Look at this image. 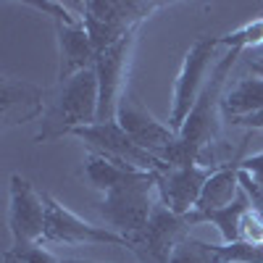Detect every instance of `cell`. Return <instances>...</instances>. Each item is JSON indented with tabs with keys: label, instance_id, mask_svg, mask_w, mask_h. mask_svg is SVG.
Returning <instances> with one entry per match:
<instances>
[{
	"label": "cell",
	"instance_id": "cell-1",
	"mask_svg": "<svg viewBox=\"0 0 263 263\" xmlns=\"http://www.w3.org/2000/svg\"><path fill=\"white\" fill-rule=\"evenodd\" d=\"M239 55H242L239 48H227V53L216 61V66L211 69V77L205 79L200 98L192 105L184 126L177 132V142L166 150L163 163H168V166L197 163L205 150L221 142V119H224L221 100H224L232 66Z\"/></svg>",
	"mask_w": 263,
	"mask_h": 263
},
{
	"label": "cell",
	"instance_id": "cell-2",
	"mask_svg": "<svg viewBox=\"0 0 263 263\" xmlns=\"http://www.w3.org/2000/svg\"><path fill=\"white\" fill-rule=\"evenodd\" d=\"M98 74L95 66L74 74L71 79L58 82V87L48 95L45 116L40 121L37 142H53L58 137L74 135V129L98 124Z\"/></svg>",
	"mask_w": 263,
	"mask_h": 263
},
{
	"label": "cell",
	"instance_id": "cell-3",
	"mask_svg": "<svg viewBox=\"0 0 263 263\" xmlns=\"http://www.w3.org/2000/svg\"><path fill=\"white\" fill-rule=\"evenodd\" d=\"M156 205H158V174L145 171L132 182L103 192L98 213L108 229L129 239L147 227Z\"/></svg>",
	"mask_w": 263,
	"mask_h": 263
},
{
	"label": "cell",
	"instance_id": "cell-4",
	"mask_svg": "<svg viewBox=\"0 0 263 263\" xmlns=\"http://www.w3.org/2000/svg\"><path fill=\"white\" fill-rule=\"evenodd\" d=\"M74 137L82 140L90 153L108 158L111 163H116L121 168L153 171V174H161V171L168 168V163H163L161 158H156L153 153H147L145 147H140L135 140H132L126 132L121 129L119 121L79 126V129H74Z\"/></svg>",
	"mask_w": 263,
	"mask_h": 263
},
{
	"label": "cell",
	"instance_id": "cell-5",
	"mask_svg": "<svg viewBox=\"0 0 263 263\" xmlns=\"http://www.w3.org/2000/svg\"><path fill=\"white\" fill-rule=\"evenodd\" d=\"M218 45V37H200L195 40L184 61H182V69L177 74V82H174V95H171V114H168V126L174 132H179L192 111V105L200 98L203 87H205V74L211 69V58L216 53Z\"/></svg>",
	"mask_w": 263,
	"mask_h": 263
},
{
	"label": "cell",
	"instance_id": "cell-6",
	"mask_svg": "<svg viewBox=\"0 0 263 263\" xmlns=\"http://www.w3.org/2000/svg\"><path fill=\"white\" fill-rule=\"evenodd\" d=\"M190 218L168 211L161 200L153 211L147 227L129 237V250L137 255L140 263H168L171 253L184 237H190Z\"/></svg>",
	"mask_w": 263,
	"mask_h": 263
},
{
	"label": "cell",
	"instance_id": "cell-7",
	"mask_svg": "<svg viewBox=\"0 0 263 263\" xmlns=\"http://www.w3.org/2000/svg\"><path fill=\"white\" fill-rule=\"evenodd\" d=\"M45 218H48L45 192H37L34 184L27 177H21V174H11L8 221H11V234H13V248L42 245Z\"/></svg>",
	"mask_w": 263,
	"mask_h": 263
},
{
	"label": "cell",
	"instance_id": "cell-8",
	"mask_svg": "<svg viewBox=\"0 0 263 263\" xmlns=\"http://www.w3.org/2000/svg\"><path fill=\"white\" fill-rule=\"evenodd\" d=\"M45 205H48V218H45V237L42 242H58V245H119L129 250V239L111 232L108 227H98L79 218L66 205H61L53 195L45 192Z\"/></svg>",
	"mask_w": 263,
	"mask_h": 263
},
{
	"label": "cell",
	"instance_id": "cell-9",
	"mask_svg": "<svg viewBox=\"0 0 263 263\" xmlns=\"http://www.w3.org/2000/svg\"><path fill=\"white\" fill-rule=\"evenodd\" d=\"M135 40H137V32H132L124 40H119L116 45L98 53V58H95V74H98V90H100L98 124L116 121L119 100L126 92L124 90V74H126L129 53H132V48H135Z\"/></svg>",
	"mask_w": 263,
	"mask_h": 263
},
{
	"label": "cell",
	"instance_id": "cell-10",
	"mask_svg": "<svg viewBox=\"0 0 263 263\" xmlns=\"http://www.w3.org/2000/svg\"><path fill=\"white\" fill-rule=\"evenodd\" d=\"M116 121L140 147H145L147 153H153V156L161 158V161L166 156V150L177 142V132L168 124L158 121L135 95H129V92H124L121 100H119Z\"/></svg>",
	"mask_w": 263,
	"mask_h": 263
},
{
	"label": "cell",
	"instance_id": "cell-11",
	"mask_svg": "<svg viewBox=\"0 0 263 263\" xmlns=\"http://www.w3.org/2000/svg\"><path fill=\"white\" fill-rule=\"evenodd\" d=\"M213 171L216 168H208L203 163L168 166L166 171L158 174V200L179 216L192 213Z\"/></svg>",
	"mask_w": 263,
	"mask_h": 263
},
{
	"label": "cell",
	"instance_id": "cell-12",
	"mask_svg": "<svg viewBox=\"0 0 263 263\" xmlns=\"http://www.w3.org/2000/svg\"><path fill=\"white\" fill-rule=\"evenodd\" d=\"M45 108H48V92L40 84L16 77L0 79V119H3L6 129L27 124L37 116H45Z\"/></svg>",
	"mask_w": 263,
	"mask_h": 263
},
{
	"label": "cell",
	"instance_id": "cell-13",
	"mask_svg": "<svg viewBox=\"0 0 263 263\" xmlns=\"http://www.w3.org/2000/svg\"><path fill=\"white\" fill-rule=\"evenodd\" d=\"M55 37H58V82L71 79L74 74L84 71V69H92L95 66V48L90 37H87L82 24H58L55 21Z\"/></svg>",
	"mask_w": 263,
	"mask_h": 263
},
{
	"label": "cell",
	"instance_id": "cell-14",
	"mask_svg": "<svg viewBox=\"0 0 263 263\" xmlns=\"http://www.w3.org/2000/svg\"><path fill=\"white\" fill-rule=\"evenodd\" d=\"M156 8L158 3H142V0H87L79 6V16L98 18L124 34H132L140 32V24Z\"/></svg>",
	"mask_w": 263,
	"mask_h": 263
},
{
	"label": "cell",
	"instance_id": "cell-15",
	"mask_svg": "<svg viewBox=\"0 0 263 263\" xmlns=\"http://www.w3.org/2000/svg\"><path fill=\"white\" fill-rule=\"evenodd\" d=\"M239 163H242V156H237L232 163L216 168L211 174V179L203 187L200 200H197V205H195L197 213L227 208V205H232L237 200L239 192H242V184H239Z\"/></svg>",
	"mask_w": 263,
	"mask_h": 263
},
{
	"label": "cell",
	"instance_id": "cell-16",
	"mask_svg": "<svg viewBox=\"0 0 263 263\" xmlns=\"http://www.w3.org/2000/svg\"><path fill=\"white\" fill-rule=\"evenodd\" d=\"M248 211H250V197L242 190L232 205L218 208V211H205V213L192 211V213H187V218H190L192 227L205 224V221L216 224L218 232H221V237H224V245H234V242H239V229H242V218H245Z\"/></svg>",
	"mask_w": 263,
	"mask_h": 263
},
{
	"label": "cell",
	"instance_id": "cell-17",
	"mask_svg": "<svg viewBox=\"0 0 263 263\" xmlns=\"http://www.w3.org/2000/svg\"><path fill=\"white\" fill-rule=\"evenodd\" d=\"M224 119H239L263 111V77H242L237 84H232L221 100Z\"/></svg>",
	"mask_w": 263,
	"mask_h": 263
},
{
	"label": "cell",
	"instance_id": "cell-18",
	"mask_svg": "<svg viewBox=\"0 0 263 263\" xmlns=\"http://www.w3.org/2000/svg\"><path fill=\"white\" fill-rule=\"evenodd\" d=\"M140 174H145V171L121 168V166L111 163L103 156H95V153H90L87 161H84V177H87V182H90L95 190H100V192H108V190H114L119 184H126L135 177H140Z\"/></svg>",
	"mask_w": 263,
	"mask_h": 263
},
{
	"label": "cell",
	"instance_id": "cell-19",
	"mask_svg": "<svg viewBox=\"0 0 263 263\" xmlns=\"http://www.w3.org/2000/svg\"><path fill=\"white\" fill-rule=\"evenodd\" d=\"M168 263H229L227 260V245H211L203 239L184 237L171 253Z\"/></svg>",
	"mask_w": 263,
	"mask_h": 263
},
{
	"label": "cell",
	"instance_id": "cell-20",
	"mask_svg": "<svg viewBox=\"0 0 263 263\" xmlns=\"http://www.w3.org/2000/svg\"><path fill=\"white\" fill-rule=\"evenodd\" d=\"M218 45L221 48H239V50L263 45V18H255V21H250V24L239 27V29L224 34V37H218Z\"/></svg>",
	"mask_w": 263,
	"mask_h": 263
},
{
	"label": "cell",
	"instance_id": "cell-21",
	"mask_svg": "<svg viewBox=\"0 0 263 263\" xmlns=\"http://www.w3.org/2000/svg\"><path fill=\"white\" fill-rule=\"evenodd\" d=\"M6 263H63L58 255H53L42 245H29V248H11L6 253Z\"/></svg>",
	"mask_w": 263,
	"mask_h": 263
},
{
	"label": "cell",
	"instance_id": "cell-22",
	"mask_svg": "<svg viewBox=\"0 0 263 263\" xmlns=\"http://www.w3.org/2000/svg\"><path fill=\"white\" fill-rule=\"evenodd\" d=\"M239 168H242L253 182H258V184L263 187V153H258V156H250V158H242Z\"/></svg>",
	"mask_w": 263,
	"mask_h": 263
},
{
	"label": "cell",
	"instance_id": "cell-23",
	"mask_svg": "<svg viewBox=\"0 0 263 263\" xmlns=\"http://www.w3.org/2000/svg\"><path fill=\"white\" fill-rule=\"evenodd\" d=\"M250 71H255L258 77H263V63H258V61H250Z\"/></svg>",
	"mask_w": 263,
	"mask_h": 263
},
{
	"label": "cell",
	"instance_id": "cell-24",
	"mask_svg": "<svg viewBox=\"0 0 263 263\" xmlns=\"http://www.w3.org/2000/svg\"><path fill=\"white\" fill-rule=\"evenodd\" d=\"M63 263H100V260H82V258H66Z\"/></svg>",
	"mask_w": 263,
	"mask_h": 263
},
{
	"label": "cell",
	"instance_id": "cell-25",
	"mask_svg": "<svg viewBox=\"0 0 263 263\" xmlns=\"http://www.w3.org/2000/svg\"><path fill=\"white\" fill-rule=\"evenodd\" d=\"M229 263H239V260H229Z\"/></svg>",
	"mask_w": 263,
	"mask_h": 263
}]
</instances>
